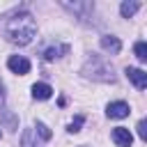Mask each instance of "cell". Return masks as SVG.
<instances>
[{
    "mask_svg": "<svg viewBox=\"0 0 147 147\" xmlns=\"http://www.w3.org/2000/svg\"><path fill=\"white\" fill-rule=\"evenodd\" d=\"M0 32L9 44L28 46L37 34V23H34L30 11L16 9V11H11V14L0 18Z\"/></svg>",
    "mask_w": 147,
    "mask_h": 147,
    "instance_id": "obj_1",
    "label": "cell"
},
{
    "mask_svg": "<svg viewBox=\"0 0 147 147\" xmlns=\"http://www.w3.org/2000/svg\"><path fill=\"white\" fill-rule=\"evenodd\" d=\"M83 74H85L87 78L103 80V83H113V80H115V76H113V67H110L106 60L96 57V55H92V57L87 60V64L83 67Z\"/></svg>",
    "mask_w": 147,
    "mask_h": 147,
    "instance_id": "obj_2",
    "label": "cell"
},
{
    "mask_svg": "<svg viewBox=\"0 0 147 147\" xmlns=\"http://www.w3.org/2000/svg\"><path fill=\"white\" fill-rule=\"evenodd\" d=\"M7 67H9L14 74L25 76V74L30 71V60H28V57H23V55H11V57L7 60Z\"/></svg>",
    "mask_w": 147,
    "mask_h": 147,
    "instance_id": "obj_3",
    "label": "cell"
},
{
    "mask_svg": "<svg viewBox=\"0 0 147 147\" xmlns=\"http://www.w3.org/2000/svg\"><path fill=\"white\" fill-rule=\"evenodd\" d=\"M124 74H126V78L138 87V90H145L147 87V74L142 71V69H136V67H126L124 69Z\"/></svg>",
    "mask_w": 147,
    "mask_h": 147,
    "instance_id": "obj_4",
    "label": "cell"
},
{
    "mask_svg": "<svg viewBox=\"0 0 147 147\" xmlns=\"http://www.w3.org/2000/svg\"><path fill=\"white\" fill-rule=\"evenodd\" d=\"M106 113H108V117H113V119H122V117H126V115L131 113V108H129L126 101H113V103H108Z\"/></svg>",
    "mask_w": 147,
    "mask_h": 147,
    "instance_id": "obj_5",
    "label": "cell"
},
{
    "mask_svg": "<svg viewBox=\"0 0 147 147\" xmlns=\"http://www.w3.org/2000/svg\"><path fill=\"white\" fill-rule=\"evenodd\" d=\"M113 140H115V145H117V147H131L133 136H131V131H129V129L117 126V129H113Z\"/></svg>",
    "mask_w": 147,
    "mask_h": 147,
    "instance_id": "obj_6",
    "label": "cell"
},
{
    "mask_svg": "<svg viewBox=\"0 0 147 147\" xmlns=\"http://www.w3.org/2000/svg\"><path fill=\"white\" fill-rule=\"evenodd\" d=\"M101 48L108 51L110 55H117V53L122 51V41H119L117 37H113V34H103V37H101Z\"/></svg>",
    "mask_w": 147,
    "mask_h": 147,
    "instance_id": "obj_7",
    "label": "cell"
},
{
    "mask_svg": "<svg viewBox=\"0 0 147 147\" xmlns=\"http://www.w3.org/2000/svg\"><path fill=\"white\" fill-rule=\"evenodd\" d=\"M51 94H53V87L48 85V83H34L32 85V96L34 99H51Z\"/></svg>",
    "mask_w": 147,
    "mask_h": 147,
    "instance_id": "obj_8",
    "label": "cell"
},
{
    "mask_svg": "<svg viewBox=\"0 0 147 147\" xmlns=\"http://www.w3.org/2000/svg\"><path fill=\"white\" fill-rule=\"evenodd\" d=\"M138 9H140V2H136V0H133V2L124 0V2L119 5V11H122V16H124V18H131V16H133Z\"/></svg>",
    "mask_w": 147,
    "mask_h": 147,
    "instance_id": "obj_9",
    "label": "cell"
},
{
    "mask_svg": "<svg viewBox=\"0 0 147 147\" xmlns=\"http://www.w3.org/2000/svg\"><path fill=\"white\" fill-rule=\"evenodd\" d=\"M69 51V46H57V48H46V53H44V57L46 60H55V57H60V53H67Z\"/></svg>",
    "mask_w": 147,
    "mask_h": 147,
    "instance_id": "obj_10",
    "label": "cell"
},
{
    "mask_svg": "<svg viewBox=\"0 0 147 147\" xmlns=\"http://www.w3.org/2000/svg\"><path fill=\"white\" fill-rule=\"evenodd\" d=\"M133 51H136V57H138V60H147V44H145V41H138Z\"/></svg>",
    "mask_w": 147,
    "mask_h": 147,
    "instance_id": "obj_11",
    "label": "cell"
},
{
    "mask_svg": "<svg viewBox=\"0 0 147 147\" xmlns=\"http://www.w3.org/2000/svg\"><path fill=\"white\" fill-rule=\"evenodd\" d=\"M34 129H37V133L41 136V140H51V129H48L46 124H41V122H37V126H34Z\"/></svg>",
    "mask_w": 147,
    "mask_h": 147,
    "instance_id": "obj_12",
    "label": "cell"
},
{
    "mask_svg": "<svg viewBox=\"0 0 147 147\" xmlns=\"http://www.w3.org/2000/svg\"><path fill=\"white\" fill-rule=\"evenodd\" d=\"M80 124H83V115H78V117H76V119L69 124V129H67V131H69V133H76V131H80Z\"/></svg>",
    "mask_w": 147,
    "mask_h": 147,
    "instance_id": "obj_13",
    "label": "cell"
},
{
    "mask_svg": "<svg viewBox=\"0 0 147 147\" xmlns=\"http://www.w3.org/2000/svg\"><path fill=\"white\" fill-rule=\"evenodd\" d=\"M138 136H140V140H147V122L145 119L138 122Z\"/></svg>",
    "mask_w": 147,
    "mask_h": 147,
    "instance_id": "obj_14",
    "label": "cell"
},
{
    "mask_svg": "<svg viewBox=\"0 0 147 147\" xmlns=\"http://www.w3.org/2000/svg\"><path fill=\"white\" fill-rule=\"evenodd\" d=\"M5 108V85H2V80H0V110Z\"/></svg>",
    "mask_w": 147,
    "mask_h": 147,
    "instance_id": "obj_15",
    "label": "cell"
}]
</instances>
